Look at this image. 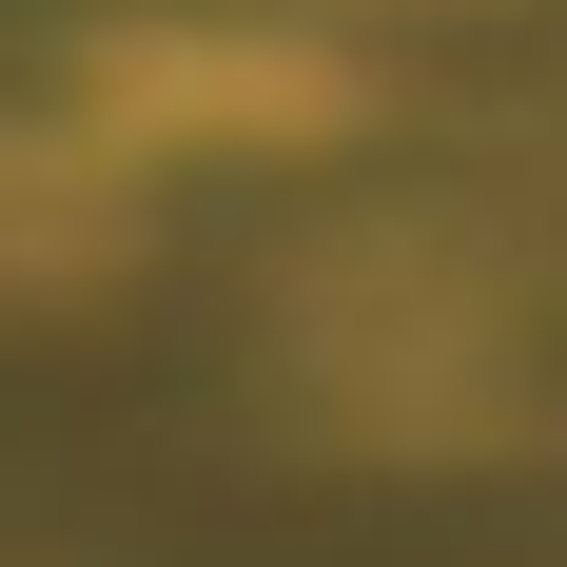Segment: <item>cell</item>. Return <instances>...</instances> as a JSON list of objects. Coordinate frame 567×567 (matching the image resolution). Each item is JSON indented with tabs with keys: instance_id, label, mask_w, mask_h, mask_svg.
Here are the masks:
<instances>
[{
	"instance_id": "cell-1",
	"label": "cell",
	"mask_w": 567,
	"mask_h": 567,
	"mask_svg": "<svg viewBox=\"0 0 567 567\" xmlns=\"http://www.w3.org/2000/svg\"><path fill=\"white\" fill-rule=\"evenodd\" d=\"M117 117H157V137H275V117H333V59H293V40H137Z\"/></svg>"
},
{
	"instance_id": "cell-2",
	"label": "cell",
	"mask_w": 567,
	"mask_h": 567,
	"mask_svg": "<svg viewBox=\"0 0 567 567\" xmlns=\"http://www.w3.org/2000/svg\"><path fill=\"white\" fill-rule=\"evenodd\" d=\"M99 235H117V196L79 137H0V275H79Z\"/></svg>"
}]
</instances>
